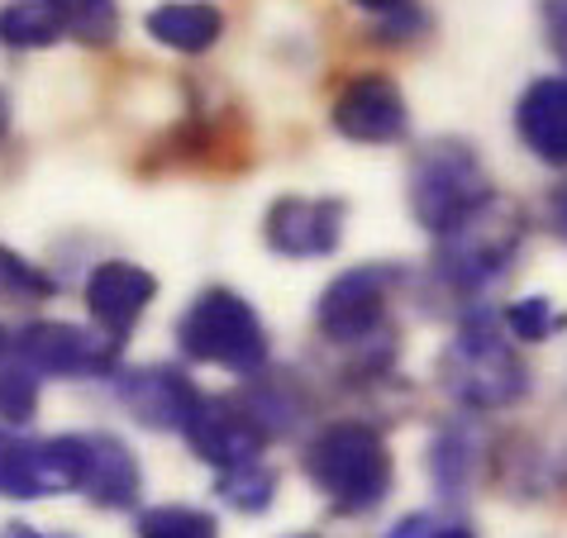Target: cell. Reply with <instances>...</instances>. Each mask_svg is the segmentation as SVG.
<instances>
[{
  "label": "cell",
  "mask_w": 567,
  "mask_h": 538,
  "mask_svg": "<svg viewBox=\"0 0 567 538\" xmlns=\"http://www.w3.org/2000/svg\"><path fill=\"white\" fill-rule=\"evenodd\" d=\"M430 472H434V486L444 496H463L467 482L477 477V438H472L467 424H453L434 438L430 448Z\"/></svg>",
  "instance_id": "ac0fdd59"
},
{
  "label": "cell",
  "mask_w": 567,
  "mask_h": 538,
  "mask_svg": "<svg viewBox=\"0 0 567 538\" xmlns=\"http://www.w3.org/2000/svg\"><path fill=\"white\" fill-rule=\"evenodd\" d=\"M138 538H219L215 515L192 510V505H153L134 525Z\"/></svg>",
  "instance_id": "44dd1931"
},
{
  "label": "cell",
  "mask_w": 567,
  "mask_h": 538,
  "mask_svg": "<svg viewBox=\"0 0 567 538\" xmlns=\"http://www.w3.org/2000/svg\"><path fill=\"white\" fill-rule=\"evenodd\" d=\"M153 296H157V281L148 267H138V262L115 258V262H101L96 272L86 277V310L115 343L130 339V329L144 320V310L153 306Z\"/></svg>",
  "instance_id": "7c38bea8"
},
{
  "label": "cell",
  "mask_w": 567,
  "mask_h": 538,
  "mask_svg": "<svg viewBox=\"0 0 567 538\" xmlns=\"http://www.w3.org/2000/svg\"><path fill=\"white\" fill-rule=\"evenodd\" d=\"M182 434L196 448L200 463H210L219 472L239 467V463H258V453L267 443V430L244 401H210V395L196 405V415Z\"/></svg>",
  "instance_id": "30bf717a"
},
{
  "label": "cell",
  "mask_w": 567,
  "mask_h": 538,
  "mask_svg": "<svg viewBox=\"0 0 567 538\" xmlns=\"http://www.w3.org/2000/svg\"><path fill=\"white\" fill-rule=\"evenodd\" d=\"M138 457L130 453V443L115 434L86 438V472H82V496L101 510H124L138 500Z\"/></svg>",
  "instance_id": "9a60e30c"
},
{
  "label": "cell",
  "mask_w": 567,
  "mask_h": 538,
  "mask_svg": "<svg viewBox=\"0 0 567 538\" xmlns=\"http://www.w3.org/2000/svg\"><path fill=\"white\" fill-rule=\"evenodd\" d=\"M391 281H396V272H386V267H353V272L334 277L320 296V310H315L320 334L339 348L391 343V324H386Z\"/></svg>",
  "instance_id": "8992f818"
},
{
  "label": "cell",
  "mask_w": 567,
  "mask_h": 538,
  "mask_svg": "<svg viewBox=\"0 0 567 538\" xmlns=\"http://www.w3.org/2000/svg\"><path fill=\"white\" fill-rule=\"evenodd\" d=\"M544 14V34H548V49H554L567 62V0H544L539 6Z\"/></svg>",
  "instance_id": "484cf974"
},
{
  "label": "cell",
  "mask_w": 567,
  "mask_h": 538,
  "mask_svg": "<svg viewBox=\"0 0 567 538\" xmlns=\"http://www.w3.org/2000/svg\"><path fill=\"white\" fill-rule=\"evenodd\" d=\"M62 39V20L53 10V0H14L0 10V43L14 53H34V49H53Z\"/></svg>",
  "instance_id": "e0dca14e"
},
{
  "label": "cell",
  "mask_w": 567,
  "mask_h": 538,
  "mask_svg": "<svg viewBox=\"0 0 567 538\" xmlns=\"http://www.w3.org/2000/svg\"><path fill=\"white\" fill-rule=\"evenodd\" d=\"M267 248L281 258H329L343 239V200L281 196L262 219Z\"/></svg>",
  "instance_id": "8fae6325"
},
{
  "label": "cell",
  "mask_w": 567,
  "mask_h": 538,
  "mask_svg": "<svg viewBox=\"0 0 567 538\" xmlns=\"http://www.w3.org/2000/svg\"><path fill=\"white\" fill-rule=\"evenodd\" d=\"M0 277H6L14 291H29V296H53V281H49V277H39V267H34V262L14 258V252H6V248H0Z\"/></svg>",
  "instance_id": "d4e9b609"
},
{
  "label": "cell",
  "mask_w": 567,
  "mask_h": 538,
  "mask_svg": "<svg viewBox=\"0 0 567 538\" xmlns=\"http://www.w3.org/2000/svg\"><path fill=\"white\" fill-rule=\"evenodd\" d=\"M515 134L548 167H567V76H539L515 105Z\"/></svg>",
  "instance_id": "5bb4252c"
},
{
  "label": "cell",
  "mask_w": 567,
  "mask_h": 538,
  "mask_svg": "<svg viewBox=\"0 0 567 538\" xmlns=\"http://www.w3.org/2000/svg\"><path fill=\"white\" fill-rule=\"evenodd\" d=\"M177 343L192 362H210L225 372H258L267 362V329L258 310L229 287H210L186 306Z\"/></svg>",
  "instance_id": "277c9868"
},
{
  "label": "cell",
  "mask_w": 567,
  "mask_h": 538,
  "mask_svg": "<svg viewBox=\"0 0 567 538\" xmlns=\"http://www.w3.org/2000/svg\"><path fill=\"white\" fill-rule=\"evenodd\" d=\"M353 6H362L368 14H377V20H391V14L415 10V0H353Z\"/></svg>",
  "instance_id": "4316f807"
},
{
  "label": "cell",
  "mask_w": 567,
  "mask_h": 538,
  "mask_svg": "<svg viewBox=\"0 0 567 538\" xmlns=\"http://www.w3.org/2000/svg\"><path fill=\"white\" fill-rule=\"evenodd\" d=\"M86 472V438H34L20 443L10 438L6 453V496L34 500V496H58V490L82 486Z\"/></svg>",
  "instance_id": "ba28073f"
},
{
  "label": "cell",
  "mask_w": 567,
  "mask_h": 538,
  "mask_svg": "<svg viewBox=\"0 0 567 538\" xmlns=\"http://www.w3.org/2000/svg\"><path fill=\"white\" fill-rule=\"evenodd\" d=\"M563 324H567V314L548 296H525L506 310V334L519 343H544L548 334H558Z\"/></svg>",
  "instance_id": "7402d4cb"
},
{
  "label": "cell",
  "mask_w": 567,
  "mask_h": 538,
  "mask_svg": "<svg viewBox=\"0 0 567 538\" xmlns=\"http://www.w3.org/2000/svg\"><path fill=\"white\" fill-rule=\"evenodd\" d=\"M53 10L62 20V34L86 43V49H105V43H115V34H120L115 0H53Z\"/></svg>",
  "instance_id": "d6986e66"
},
{
  "label": "cell",
  "mask_w": 567,
  "mask_h": 538,
  "mask_svg": "<svg viewBox=\"0 0 567 538\" xmlns=\"http://www.w3.org/2000/svg\"><path fill=\"white\" fill-rule=\"evenodd\" d=\"M39 410V382L34 368H6L0 372V424H24Z\"/></svg>",
  "instance_id": "603a6c76"
},
{
  "label": "cell",
  "mask_w": 567,
  "mask_h": 538,
  "mask_svg": "<svg viewBox=\"0 0 567 538\" xmlns=\"http://www.w3.org/2000/svg\"><path fill=\"white\" fill-rule=\"evenodd\" d=\"M120 405L130 410L138 424H148V430H186L196 415V405L206 401L192 376L177 372V368H138V372H124L120 382Z\"/></svg>",
  "instance_id": "4fadbf2b"
},
{
  "label": "cell",
  "mask_w": 567,
  "mask_h": 538,
  "mask_svg": "<svg viewBox=\"0 0 567 538\" xmlns=\"http://www.w3.org/2000/svg\"><path fill=\"white\" fill-rule=\"evenodd\" d=\"M492 196V182H486V167L477 163V153L458 138H439L430 144L415 167H411V210L424 229L449 234L458 219H467L477 205Z\"/></svg>",
  "instance_id": "5b68a950"
},
{
  "label": "cell",
  "mask_w": 567,
  "mask_h": 538,
  "mask_svg": "<svg viewBox=\"0 0 567 538\" xmlns=\"http://www.w3.org/2000/svg\"><path fill=\"white\" fill-rule=\"evenodd\" d=\"M20 362L49 376H105L115 368V348L101 334H91L82 324H62V320H39L20 334Z\"/></svg>",
  "instance_id": "52a82bcc"
},
{
  "label": "cell",
  "mask_w": 567,
  "mask_h": 538,
  "mask_svg": "<svg viewBox=\"0 0 567 538\" xmlns=\"http://www.w3.org/2000/svg\"><path fill=\"white\" fill-rule=\"evenodd\" d=\"M334 130L353 144H396L405 134V96L382 72H358L329 110Z\"/></svg>",
  "instance_id": "9c48e42d"
},
{
  "label": "cell",
  "mask_w": 567,
  "mask_h": 538,
  "mask_svg": "<svg viewBox=\"0 0 567 538\" xmlns=\"http://www.w3.org/2000/svg\"><path fill=\"white\" fill-rule=\"evenodd\" d=\"M0 348H6V334H0Z\"/></svg>",
  "instance_id": "1f68e13d"
},
{
  "label": "cell",
  "mask_w": 567,
  "mask_h": 538,
  "mask_svg": "<svg viewBox=\"0 0 567 538\" xmlns=\"http://www.w3.org/2000/svg\"><path fill=\"white\" fill-rule=\"evenodd\" d=\"M0 538H43V534L29 529V525H6V529H0Z\"/></svg>",
  "instance_id": "f1b7e54d"
},
{
  "label": "cell",
  "mask_w": 567,
  "mask_h": 538,
  "mask_svg": "<svg viewBox=\"0 0 567 538\" xmlns=\"http://www.w3.org/2000/svg\"><path fill=\"white\" fill-rule=\"evenodd\" d=\"M148 34L163 43V49L177 53H206L225 34V14H219L210 0H167L148 14Z\"/></svg>",
  "instance_id": "2e32d148"
},
{
  "label": "cell",
  "mask_w": 567,
  "mask_h": 538,
  "mask_svg": "<svg viewBox=\"0 0 567 538\" xmlns=\"http://www.w3.org/2000/svg\"><path fill=\"white\" fill-rule=\"evenodd\" d=\"M519 244H525V210L506 196H486L467 219L439 234L434 272L453 291H486L496 277H506Z\"/></svg>",
  "instance_id": "3957f363"
},
{
  "label": "cell",
  "mask_w": 567,
  "mask_h": 538,
  "mask_svg": "<svg viewBox=\"0 0 567 538\" xmlns=\"http://www.w3.org/2000/svg\"><path fill=\"white\" fill-rule=\"evenodd\" d=\"M386 538H472V529L458 525V519H444V515L420 510V515H405Z\"/></svg>",
  "instance_id": "cb8c5ba5"
},
{
  "label": "cell",
  "mask_w": 567,
  "mask_h": 538,
  "mask_svg": "<svg viewBox=\"0 0 567 538\" xmlns=\"http://www.w3.org/2000/svg\"><path fill=\"white\" fill-rule=\"evenodd\" d=\"M6 130H10V96L0 91V138H6Z\"/></svg>",
  "instance_id": "f546056e"
},
{
  "label": "cell",
  "mask_w": 567,
  "mask_h": 538,
  "mask_svg": "<svg viewBox=\"0 0 567 538\" xmlns=\"http://www.w3.org/2000/svg\"><path fill=\"white\" fill-rule=\"evenodd\" d=\"M306 472L315 490L339 515H368L391 496L396 467H391L386 438L368 420H334L324 424L306 448Z\"/></svg>",
  "instance_id": "6da1fadb"
},
{
  "label": "cell",
  "mask_w": 567,
  "mask_h": 538,
  "mask_svg": "<svg viewBox=\"0 0 567 538\" xmlns=\"http://www.w3.org/2000/svg\"><path fill=\"white\" fill-rule=\"evenodd\" d=\"M501 324L506 320L486 310L467 314L453 343L439 353V391L467 410H506L529 391V372Z\"/></svg>",
  "instance_id": "7a4b0ae2"
},
{
  "label": "cell",
  "mask_w": 567,
  "mask_h": 538,
  "mask_svg": "<svg viewBox=\"0 0 567 538\" xmlns=\"http://www.w3.org/2000/svg\"><path fill=\"white\" fill-rule=\"evenodd\" d=\"M215 490L225 496V505L244 515H262L272 510V496H277V472L262 467V463H239V467H225L219 472Z\"/></svg>",
  "instance_id": "ffe728a7"
},
{
  "label": "cell",
  "mask_w": 567,
  "mask_h": 538,
  "mask_svg": "<svg viewBox=\"0 0 567 538\" xmlns=\"http://www.w3.org/2000/svg\"><path fill=\"white\" fill-rule=\"evenodd\" d=\"M6 453H10V438L0 434V486H6Z\"/></svg>",
  "instance_id": "4dcf8cb0"
},
{
  "label": "cell",
  "mask_w": 567,
  "mask_h": 538,
  "mask_svg": "<svg viewBox=\"0 0 567 538\" xmlns=\"http://www.w3.org/2000/svg\"><path fill=\"white\" fill-rule=\"evenodd\" d=\"M554 229H558L563 239H567V186H563V192L554 196Z\"/></svg>",
  "instance_id": "83f0119b"
}]
</instances>
